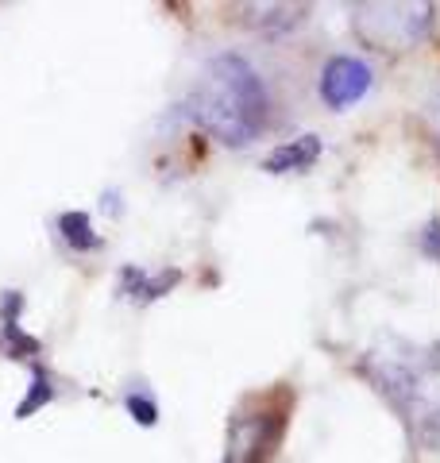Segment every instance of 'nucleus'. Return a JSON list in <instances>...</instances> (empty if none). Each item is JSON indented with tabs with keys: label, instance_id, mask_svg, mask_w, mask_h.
<instances>
[{
	"label": "nucleus",
	"instance_id": "nucleus-1",
	"mask_svg": "<svg viewBox=\"0 0 440 463\" xmlns=\"http://www.w3.org/2000/svg\"><path fill=\"white\" fill-rule=\"evenodd\" d=\"M189 116L228 147H247L267 128V85L244 54H216L189 90Z\"/></svg>",
	"mask_w": 440,
	"mask_h": 463
},
{
	"label": "nucleus",
	"instance_id": "nucleus-2",
	"mask_svg": "<svg viewBox=\"0 0 440 463\" xmlns=\"http://www.w3.org/2000/svg\"><path fill=\"white\" fill-rule=\"evenodd\" d=\"M363 371L409 421V429L425 444L440 448V355H425L414 347H406V355L375 352L367 355Z\"/></svg>",
	"mask_w": 440,
	"mask_h": 463
},
{
	"label": "nucleus",
	"instance_id": "nucleus-3",
	"mask_svg": "<svg viewBox=\"0 0 440 463\" xmlns=\"http://www.w3.org/2000/svg\"><path fill=\"white\" fill-rule=\"evenodd\" d=\"M351 24H383V32L371 35L367 43L378 51L387 47H414V43L425 39L433 24V8L425 5H359L356 8V20Z\"/></svg>",
	"mask_w": 440,
	"mask_h": 463
},
{
	"label": "nucleus",
	"instance_id": "nucleus-4",
	"mask_svg": "<svg viewBox=\"0 0 440 463\" xmlns=\"http://www.w3.org/2000/svg\"><path fill=\"white\" fill-rule=\"evenodd\" d=\"M367 90H371V66L351 54H336L325 62V70H320V100H325L329 109L356 105V100L367 97Z\"/></svg>",
	"mask_w": 440,
	"mask_h": 463
},
{
	"label": "nucleus",
	"instance_id": "nucleus-5",
	"mask_svg": "<svg viewBox=\"0 0 440 463\" xmlns=\"http://www.w3.org/2000/svg\"><path fill=\"white\" fill-rule=\"evenodd\" d=\"M320 158V139L317 136H298L290 143H278V147L263 158V170L267 174H293V170H310Z\"/></svg>",
	"mask_w": 440,
	"mask_h": 463
},
{
	"label": "nucleus",
	"instance_id": "nucleus-6",
	"mask_svg": "<svg viewBox=\"0 0 440 463\" xmlns=\"http://www.w3.org/2000/svg\"><path fill=\"white\" fill-rule=\"evenodd\" d=\"M178 282H182V270H158V274H147V270H136V267H124L120 270V294L136 298V301L163 298Z\"/></svg>",
	"mask_w": 440,
	"mask_h": 463
},
{
	"label": "nucleus",
	"instance_id": "nucleus-7",
	"mask_svg": "<svg viewBox=\"0 0 440 463\" xmlns=\"http://www.w3.org/2000/svg\"><path fill=\"white\" fill-rule=\"evenodd\" d=\"M58 232H62V240L70 243L78 255H85V251H97L100 240L97 232H93V224H90V213H78V209H70V213H62L58 216Z\"/></svg>",
	"mask_w": 440,
	"mask_h": 463
},
{
	"label": "nucleus",
	"instance_id": "nucleus-8",
	"mask_svg": "<svg viewBox=\"0 0 440 463\" xmlns=\"http://www.w3.org/2000/svg\"><path fill=\"white\" fill-rule=\"evenodd\" d=\"M54 402V379L43 367H35L32 371V386H27V398L16 405V421H27L32 413H39V410H47V405Z\"/></svg>",
	"mask_w": 440,
	"mask_h": 463
},
{
	"label": "nucleus",
	"instance_id": "nucleus-9",
	"mask_svg": "<svg viewBox=\"0 0 440 463\" xmlns=\"http://www.w3.org/2000/svg\"><path fill=\"white\" fill-rule=\"evenodd\" d=\"M5 340H8V352L12 359H35L43 352V344L35 336H27L20 325H5Z\"/></svg>",
	"mask_w": 440,
	"mask_h": 463
},
{
	"label": "nucleus",
	"instance_id": "nucleus-10",
	"mask_svg": "<svg viewBox=\"0 0 440 463\" xmlns=\"http://www.w3.org/2000/svg\"><path fill=\"white\" fill-rule=\"evenodd\" d=\"M124 405H128L131 421L143 425V429H151V425L158 421V405H155L151 398H147V394H136V390H131V394L124 398Z\"/></svg>",
	"mask_w": 440,
	"mask_h": 463
},
{
	"label": "nucleus",
	"instance_id": "nucleus-11",
	"mask_svg": "<svg viewBox=\"0 0 440 463\" xmlns=\"http://www.w3.org/2000/svg\"><path fill=\"white\" fill-rule=\"evenodd\" d=\"M20 309H24V294H16V289H5V294H0V321H5V325H20Z\"/></svg>",
	"mask_w": 440,
	"mask_h": 463
},
{
	"label": "nucleus",
	"instance_id": "nucleus-12",
	"mask_svg": "<svg viewBox=\"0 0 440 463\" xmlns=\"http://www.w3.org/2000/svg\"><path fill=\"white\" fill-rule=\"evenodd\" d=\"M421 251L429 255V259H436V263H440V216H436V221H429V224L421 228Z\"/></svg>",
	"mask_w": 440,
	"mask_h": 463
},
{
	"label": "nucleus",
	"instance_id": "nucleus-13",
	"mask_svg": "<svg viewBox=\"0 0 440 463\" xmlns=\"http://www.w3.org/2000/svg\"><path fill=\"white\" fill-rule=\"evenodd\" d=\"M429 116H433V124H436V132H440V90H436L433 100H429Z\"/></svg>",
	"mask_w": 440,
	"mask_h": 463
}]
</instances>
